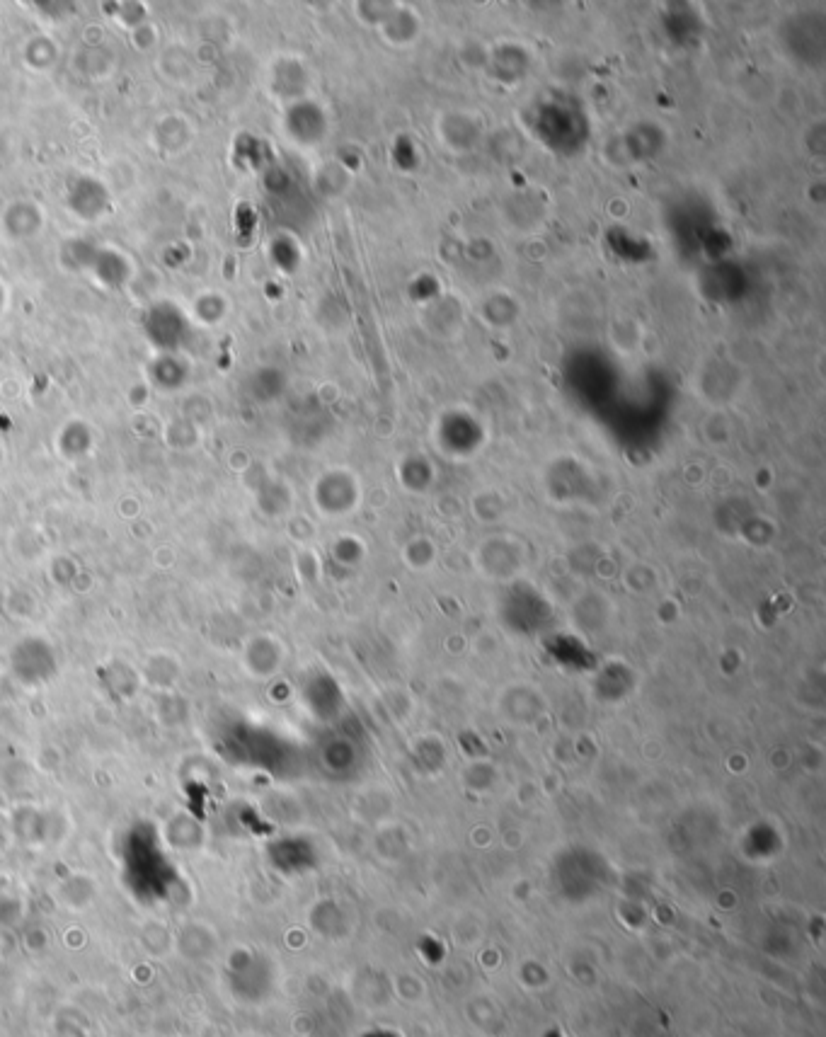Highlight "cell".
<instances>
[{
    "label": "cell",
    "mask_w": 826,
    "mask_h": 1037,
    "mask_svg": "<svg viewBox=\"0 0 826 1037\" xmlns=\"http://www.w3.org/2000/svg\"><path fill=\"white\" fill-rule=\"evenodd\" d=\"M180 955L187 960H209L211 955L219 948V936L211 931L209 926L192 921L180 931V936L175 938Z\"/></svg>",
    "instance_id": "1"
}]
</instances>
